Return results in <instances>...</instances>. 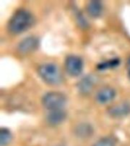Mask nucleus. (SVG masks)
<instances>
[{
  "mask_svg": "<svg viewBox=\"0 0 130 146\" xmlns=\"http://www.w3.org/2000/svg\"><path fill=\"white\" fill-rule=\"evenodd\" d=\"M34 22V18L29 11L20 9L9 20L8 28L12 34H19L27 30Z\"/></svg>",
  "mask_w": 130,
  "mask_h": 146,
  "instance_id": "f257e3e1",
  "label": "nucleus"
},
{
  "mask_svg": "<svg viewBox=\"0 0 130 146\" xmlns=\"http://www.w3.org/2000/svg\"><path fill=\"white\" fill-rule=\"evenodd\" d=\"M38 73L42 79L50 84L61 83L63 77L59 67L52 63H45L38 68Z\"/></svg>",
  "mask_w": 130,
  "mask_h": 146,
  "instance_id": "f03ea898",
  "label": "nucleus"
},
{
  "mask_svg": "<svg viewBox=\"0 0 130 146\" xmlns=\"http://www.w3.org/2000/svg\"><path fill=\"white\" fill-rule=\"evenodd\" d=\"M66 96L57 91H52L46 94L42 100L43 106L46 109L50 110V111L62 110L66 104Z\"/></svg>",
  "mask_w": 130,
  "mask_h": 146,
  "instance_id": "7ed1b4c3",
  "label": "nucleus"
},
{
  "mask_svg": "<svg viewBox=\"0 0 130 146\" xmlns=\"http://www.w3.org/2000/svg\"><path fill=\"white\" fill-rule=\"evenodd\" d=\"M66 68L69 75L77 76L82 72L83 68L82 59L76 56H69L66 58Z\"/></svg>",
  "mask_w": 130,
  "mask_h": 146,
  "instance_id": "20e7f679",
  "label": "nucleus"
},
{
  "mask_svg": "<svg viewBox=\"0 0 130 146\" xmlns=\"http://www.w3.org/2000/svg\"><path fill=\"white\" fill-rule=\"evenodd\" d=\"M130 112V105L128 103H119L113 105L108 109V113L111 116L115 118H120L127 116Z\"/></svg>",
  "mask_w": 130,
  "mask_h": 146,
  "instance_id": "39448f33",
  "label": "nucleus"
},
{
  "mask_svg": "<svg viewBox=\"0 0 130 146\" xmlns=\"http://www.w3.org/2000/svg\"><path fill=\"white\" fill-rule=\"evenodd\" d=\"M38 46V40L34 36H28L24 39L18 45V50L21 53H28L36 49Z\"/></svg>",
  "mask_w": 130,
  "mask_h": 146,
  "instance_id": "423d86ee",
  "label": "nucleus"
},
{
  "mask_svg": "<svg viewBox=\"0 0 130 146\" xmlns=\"http://www.w3.org/2000/svg\"><path fill=\"white\" fill-rule=\"evenodd\" d=\"M116 95V91L111 87H103L97 93L96 98L100 104H105L112 100Z\"/></svg>",
  "mask_w": 130,
  "mask_h": 146,
  "instance_id": "0eeeda50",
  "label": "nucleus"
},
{
  "mask_svg": "<svg viewBox=\"0 0 130 146\" xmlns=\"http://www.w3.org/2000/svg\"><path fill=\"white\" fill-rule=\"evenodd\" d=\"M66 118V113L62 110H52L48 114L47 121L51 125H58Z\"/></svg>",
  "mask_w": 130,
  "mask_h": 146,
  "instance_id": "6e6552de",
  "label": "nucleus"
},
{
  "mask_svg": "<svg viewBox=\"0 0 130 146\" xmlns=\"http://www.w3.org/2000/svg\"><path fill=\"white\" fill-rule=\"evenodd\" d=\"M95 83V78L93 76L88 75L82 78V80L78 84V88L81 92L84 94H88L93 89Z\"/></svg>",
  "mask_w": 130,
  "mask_h": 146,
  "instance_id": "1a4fd4ad",
  "label": "nucleus"
},
{
  "mask_svg": "<svg viewBox=\"0 0 130 146\" xmlns=\"http://www.w3.org/2000/svg\"><path fill=\"white\" fill-rule=\"evenodd\" d=\"M88 12L92 17H98L101 13L102 10V5L100 2L98 1H91L88 4L87 6Z\"/></svg>",
  "mask_w": 130,
  "mask_h": 146,
  "instance_id": "9d476101",
  "label": "nucleus"
},
{
  "mask_svg": "<svg viewBox=\"0 0 130 146\" xmlns=\"http://www.w3.org/2000/svg\"><path fill=\"white\" fill-rule=\"evenodd\" d=\"M11 132L8 129L2 128L0 132V141L1 146H5L11 141Z\"/></svg>",
  "mask_w": 130,
  "mask_h": 146,
  "instance_id": "9b49d317",
  "label": "nucleus"
},
{
  "mask_svg": "<svg viewBox=\"0 0 130 146\" xmlns=\"http://www.w3.org/2000/svg\"><path fill=\"white\" fill-rule=\"evenodd\" d=\"M114 145L115 142L113 139L110 138H104L97 141L94 146H114Z\"/></svg>",
  "mask_w": 130,
  "mask_h": 146,
  "instance_id": "f8f14e48",
  "label": "nucleus"
},
{
  "mask_svg": "<svg viewBox=\"0 0 130 146\" xmlns=\"http://www.w3.org/2000/svg\"><path fill=\"white\" fill-rule=\"evenodd\" d=\"M119 64V60L117 59H111L109 61L105 62L103 63H100L98 66V68H112V67H115Z\"/></svg>",
  "mask_w": 130,
  "mask_h": 146,
  "instance_id": "ddd939ff",
  "label": "nucleus"
},
{
  "mask_svg": "<svg viewBox=\"0 0 130 146\" xmlns=\"http://www.w3.org/2000/svg\"><path fill=\"white\" fill-rule=\"evenodd\" d=\"M127 70H128V74L130 78V57L128 59L127 61Z\"/></svg>",
  "mask_w": 130,
  "mask_h": 146,
  "instance_id": "4468645a",
  "label": "nucleus"
}]
</instances>
